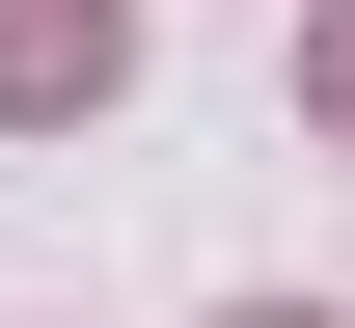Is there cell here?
Instances as JSON below:
<instances>
[{
    "mask_svg": "<svg viewBox=\"0 0 355 328\" xmlns=\"http://www.w3.org/2000/svg\"><path fill=\"white\" fill-rule=\"evenodd\" d=\"M137 83V0H0V110H110Z\"/></svg>",
    "mask_w": 355,
    "mask_h": 328,
    "instance_id": "1",
    "label": "cell"
},
{
    "mask_svg": "<svg viewBox=\"0 0 355 328\" xmlns=\"http://www.w3.org/2000/svg\"><path fill=\"white\" fill-rule=\"evenodd\" d=\"M301 110H328V137H355V0H328V28H301Z\"/></svg>",
    "mask_w": 355,
    "mask_h": 328,
    "instance_id": "2",
    "label": "cell"
},
{
    "mask_svg": "<svg viewBox=\"0 0 355 328\" xmlns=\"http://www.w3.org/2000/svg\"><path fill=\"white\" fill-rule=\"evenodd\" d=\"M246 328H328V301H246Z\"/></svg>",
    "mask_w": 355,
    "mask_h": 328,
    "instance_id": "3",
    "label": "cell"
}]
</instances>
